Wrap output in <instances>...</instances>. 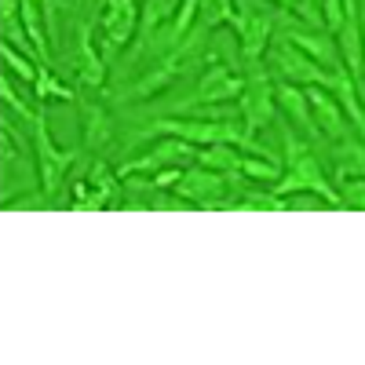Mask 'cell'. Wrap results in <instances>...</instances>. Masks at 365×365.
I'll list each match as a JSON object with an SVG mask.
<instances>
[{
    "label": "cell",
    "mask_w": 365,
    "mask_h": 365,
    "mask_svg": "<svg viewBox=\"0 0 365 365\" xmlns=\"http://www.w3.org/2000/svg\"><path fill=\"white\" fill-rule=\"evenodd\" d=\"M241 88H245V73H234L227 63H212V66H205V73L197 77L194 91L175 110L187 113L190 106H220V103L227 106V103H237Z\"/></svg>",
    "instance_id": "cell-5"
},
{
    "label": "cell",
    "mask_w": 365,
    "mask_h": 365,
    "mask_svg": "<svg viewBox=\"0 0 365 365\" xmlns=\"http://www.w3.org/2000/svg\"><path fill=\"white\" fill-rule=\"evenodd\" d=\"M307 96H311V110H314V125H318V135L325 139H344L351 135V120L344 113V103L336 99V91L325 88V84H311L307 88Z\"/></svg>",
    "instance_id": "cell-11"
},
{
    "label": "cell",
    "mask_w": 365,
    "mask_h": 365,
    "mask_svg": "<svg viewBox=\"0 0 365 365\" xmlns=\"http://www.w3.org/2000/svg\"><path fill=\"white\" fill-rule=\"evenodd\" d=\"M230 208H237V212H289V197H282V194H259V190H249L245 194V201H234Z\"/></svg>",
    "instance_id": "cell-24"
},
{
    "label": "cell",
    "mask_w": 365,
    "mask_h": 365,
    "mask_svg": "<svg viewBox=\"0 0 365 365\" xmlns=\"http://www.w3.org/2000/svg\"><path fill=\"white\" fill-rule=\"evenodd\" d=\"M182 172H187V168L168 165V168H161V172H154V175H150V187H154V190H175V182L182 179Z\"/></svg>",
    "instance_id": "cell-28"
},
{
    "label": "cell",
    "mask_w": 365,
    "mask_h": 365,
    "mask_svg": "<svg viewBox=\"0 0 365 365\" xmlns=\"http://www.w3.org/2000/svg\"><path fill=\"white\" fill-rule=\"evenodd\" d=\"M270 4H278V0H270Z\"/></svg>",
    "instance_id": "cell-33"
},
{
    "label": "cell",
    "mask_w": 365,
    "mask_h": 365,
    "mask_svg": "<svg viewBox=\"0 0 365 365\" xmlns=\"http://www.w3.org/2000/svg\"><path fill=\"white\" fill-rule=\"evenodd\" d=\"M0 55H4V66L15 73V77H22L26 84H34L37 81V73H41V58H34L29 51H19L15 44H0Z\"/></svg>",
    "instance_id": "cell-20"
},
{
    "label": "cell",
    "mask_w": 365,
    "mask_h": 365,
    "mask_svg": "<svg viewBox=\"0 0 365 365\" xmlns=\"http://www.w3.org/2000/svg\"><path fill=\"white\" fill-rule=\"evenodd\" d=\"M29 125H34V158H37V172H41V194L55 197L58 187H63V179H66V172L77 161V150H63L55 143L44 110L29 120Z\"/></svg>",
    "instance_id": "cell-3"
},
{
    "label": "cell",
    "mask_w": 365,
    "mask_h": 365,
    "mask_svg": "<svg viewBox=\"0 0 365 365\" xmlns=\"http://www.w3.org/2000/svg\"><path fill=\"white\" fill-rule=\"evenodd\" d=\"M113 190H103V187H91L88 179H81L73 187V212H99V208H110L113 205Z\"/></svg>",
    "instance_id": "cell-21"
},
{
    "label": "cell",
    "mask_w": 365,
    "mask_h": 365,
    "mask_svg": "<svg viewBox=\"0 0 365 365\" xmlns=\"http://www.w3.org/2000/svg\"><path fill=\"white\" fill-rule=\"evenodd\" d=\"M22 26H26L29 44L37 48V58L48 63L51 44H48V29H44V4H37V0H22Z\"/></svg>",
    "instance_id": "cell-17"
},
{
    "label": "cell",
    "mask_w": 365,
    "mask_h": 365,
    "mask_svg": "<svg viewBox=\"0 0 365 365\" xmlns=\"http://www.w3.org/2000/svg\"><path fill=\"white\" fill-rule=\"evenodd\" d=\"M237 110H241V125L252 135L263 132L274 120V113H278V81H274V73L267 70L263 58L245 63V88H241Z\"/></svg>",
    "instance_id": "cell-2"
},
{
    "label": "cell",
    "mask_w": 365,
    "mask_h": 365,
    "mask_svg": "<svg viewBox=\"0 0 365 365\" xmlns=\"http://www.w3.org/2000/svg\"><path fill=\"white\" fill-rule=\"evenodd\" d=\"M274 194L292 197V194H314L322 197L329 208H344L340 187L325 175V168L318 165L314 150L303 143L299 135L285 132V175L274 182Z\"/></svg>",
    "instance_id": "cell-1"
},
{
    "label": "cell",
    "mask_w": 365,
    "mask_h": 365,
    "mask_svg": "<svg viewBox=\"0 0 365 365\" xmlns=\"http://www.w3.org/2000/svg\"><path fill=\"white\" fill-rule=\"evenodd\" d=\"M175 194L182 201H190L194 208H230V201H223L230 197V175L194 161V168H187L182 179L175 182Z\"/></svg>",
    "instance_id": "cell-7"
},
{
    "label": "cell",
    "mask_w": 365,
    "mask_h": 365,
    "mask_svg": "<svg viewBox=\"0 0 365 365\" xmlns=\"http://www.w3.org/2000/svg\"><path fill=\"white\" fill-rule=\"evenodd\" d=\"M278 106L282 113L292 120L299 132L307 135H318V125H314V110H311V96L303 84H289V81H278Z\"/></svg>",
    "instance_id": "cell-13"
},
{
    "label": "cell",
    "mask_w": 365,
    "mask_h": 365,
    "mask_svg": "<svg viewBox=\"0 0 365 365\" xmlns=\"http://www.w3.org/2000/svg\"><path fill=\"white\" fill-rule=\"evenodd\" d=\"M182 0H143V19H139V41L150 37L158 26H165L168 19H175Z\"/></svg>",
    "instance_id": "cell-19"
},
{
    "label": "cell",
    "mask_w": 365,
    "mask_h": 365,
    "mask_svg": "<svg viewBox=\"0 0 365 365\" xmlns=\"http://www.w3.org/2000/svg\"><path fill=\"white\" fill-rule=\"evenodd\" d=\"M322 15H325V29H329V34H336V29L344 26V15H347L344 0H322Z\"/></svg>",
    "instance_id": "cell-27"
},
{
    "label": "cell",
    "mask_w": 365,
    "mask_h": 365,
    "mask_svg": "<svg viewBox=\"0 0 365 365\" xmlns=\"http://www.w3.org/2000/svg\"><path fill=\"white\" fill-rule=\"evenodd\" d=\"M278 8H285V0H278Z\"/></svg>",
    "instance_id": "cell-31"
},
{
    "label": "cell",
    "mask_w": 365,
    "mask_h": 365,
    "mask_svg": "<svg viewBox=\"0 0 365 365\" xmlns=\"http://www.w3.org/2000/svg\"><path fill=\"white\" fill-rule=\"evenodd\" d=\"M237 4L234 0H197V22L208 29H220V26H234Z\"/></svg>",
    "instance_id": "cell-22"
},
{
    "label": "cell",
    "mask_w": 365,
    "mask_h": 365,
    "mask_svg": "<svg viewBox=\"0 0 365 365\" xmlns=\"http://www.w3.org/2000/svg\"><path fill=\"white\" fill-rule=\"evenodd\" d=\"M267 70L274 73V81H289V84H303V88H311V84H325L332 81V70H325L322 63H314V58L303 51L299 44H292L289 37L282 41H274L267 48Z\"/></svg>",
    "instance_id": "cell-4"
},
{
    "label": "cell",
    "mask_w": 365,
    "mask_h": 365,
    "mask_svg": "<svg viewBox=\"0 0 365 365\" xmlns=\"http://www.w3.org/2000/svg\"><path fill=\"white\" fill-rule=\"evenodd\" d=\"M332 161H336V179L365 175V139L344 135L332 143Z\"/></svg>",
    "instance_id": "cell-16"
},
{
    "label": "cell",
    "mask_w": 365,
    "mask_h": 365,
    "mask_svg": "<svg viewBox=\"0 0 365 365\" xmlns=\"http://www.w3.org/2000/svg\"><path fill=\"white\" fill-rule=\"evenodd\" d=\"M340 187V197H344V208H354V212H365V175H351V179H336Z\"/></svg>",
    "instance_id": "cell-25"
},
{
    "label": "cell",
    "mask_w": 365,
    "mask_h": 365,
    "mask_svg": "<svg viewBox=\"0 0 365 365\" xmlns=\"http://www.w3.org/2000/svg\"><path fill=\"white\" fill-rule=\"evenodd\" d=\"M182 161H197V146L194 143H182V139H172V135H161L154 143V150H146L139 158H128L125 165L117 168L120 179L128 175H154L168 165H182Z\"/></svg>",
    "instance_id": "cell-8"
},
{
    "label": "cell",
    "mask_w": 365,
    "mask_h": 365,
    "mask_svg": "<svg viewBox=\"0 0 365 365\" xmlns=\"http://www.w3.org/2000/svg\"><path fill=\"white\" fill-rule=\"evenodd\" d=\"M81 139L88 154H103L113 143V120L99 103H81Z\"/></svg>",
    "instance_id": "cell-14"
},
{
    "label": "cell",
    "mask_w": 365,
    "mask_h": 365,
    "mask_svg": "<svg viewBox=\"0 0 365 365\" xmlns=\"http://www.w3.org/2000/svg\"><path fill=\"white\" fill-rule=\"evenodd\" d=\"M292 44H299L303 51H307L314 63H322L325 70H336V66H344V58H340V48H336V37L329 34V29H318V26H311V29H289L285 34Z\"/></svg>",
    "instance_id": "cell-12"
},
{
    "label": "cell",
    "mask_w": 365,
    "mask_h": 365,
    "mask_svg": "<svg viewBox=\"0 0 365 365\" xmlns=\"http://www.w3.org/2000/svg\"><path fill=\"white\" fill-rule=\"evenodd\" d=\"M139 19H143L139 0H106L99 8V44L106 58L139 37Z\"/></svg>",
    "instance_id": "cell-6"
},
{
    "label": "cell",
    "mask_w": 365,
    "mask_h": 365,
    "mask_svg": "<svg viewBox=\"0 0 365 365\" xmlns=\"http://www.w3.org/2000/svg\"><path fill=\"white\" fill-rule=\"evenodd\" d=\"M0 99H4V103L22 117V120H34V117L41 113V110H34L29 103H22V99H19V91H15V84H11V81H0Z\"/></svg>",
    "instance_id": "cell-26"
},
{
    "label": "cell",
    "mask_w": 365,
    "mask_h": 365,
    "mask_svg": "<svg viewBox=\"0 0 365 365\" xmlns=\"http://www.w3.org/2000/svg\"><path fill=\"white\" fill-rule=\"evenodd\" d=\"M70 66H73V77H77L81 84L96 88V91L106 88V70H110V63H106L103 44H96V34H91L88 22L77 26V48H73Z\"/></svg>",
    "instance_id": "cell-9"
},
{
    "label": "cell",
    "mask_w": 365,
    "mask_h": 365,
    "mask_svg": "<svg viewBox=\"0 0 365 365\" xmlns=\"http://www.w3.org/2000/svg\"><path fill=\"white\" fill-rule=\"evenodd\" d=\"M241 179H249V182H278L285 175V165H278L274 158H259V154H245L241 158Z\"/></svg>",
    "instance_id": "cell-18"
},
{
    "label": "cell",
    "mask_w": 365,
    "mask_h": 365,
    "mask_svg": "<svg viewBox=\"0 0 365 365\" xmlns=\"http://www.w3.org/2000/svg\"><path fill=\"white\" fill-rule=\"evenodd\" d=\"M103 4H106V0H99V8H103Z\"/></svg>",
    "instance_id": "cell-32"
},
{
    "label": "cell",
    "mask_w": 365,
    "mask_h": 365,
    "mask_svg": "<svg viewBox=\"0 0 365 365\" xmlns=\"http://www.w3.org/2000/svg\"><path fill=\"white\" fill-rule=\"evenodd\" d=\"M354 84H358V99H361V106H365V66L354 73Z\"/></svg>",
    "instance_id": "cell-29"
},
{
    "label": "cell",
    "mask_w": 365,
    "mask_h": 365,
    "mask_svg": "<svg viewBox=\"0 0 365 365\" xmlns=\"http://www.w3.org/2000/svg\"><path fill=\"white\" fill-rule=\"evenodd\" d=\"M37 4H44V0H37Z\"/></svg>",
    "instance_id": "cell-34"
},
{
    "label": "cell",
    "mask_w": 365,
    "mask_h": 365,
    "mask_svg": "<svg viewBox=\"0 0 365 365\" xmlns=\"http://www.w3.org/2000/svg\"><path fill=\"white\" fill-rule=\"evenodd\" d=\"M37 91V99L41 103H51V99H58V103H70L73 99V88H66L63 81H58L51 70H48V63H41V73H37V81L29 84Z\"/></svg>",
    "instance_id": "cell-23"
},
{
    "label": "cell",
    "mask_w": 365,
    "mask_h": 365,
    "mask_svg": "<svg viewBox=\"0 0 365 365\" xmlns=\"http://www.w3.org/2000/svg\"><path fill=\"white\" fill-rule=\"evenodd\" d=\"M329 88L336 91V99L344 103V113H347V120L361 132V139H365V106H361V99H358V84H354V73L347 70V66H336L332 70V81H329Z\"/></svg>",
    "instance_id": "cell-15"
},
{
    "label": "cell",
    "mask_w": 365,
    "mask_h": 365,
    "mask_svg": "<svg viewBox=\"0 0 365 365\" xmlns=\"http://www.w3.org/2000/svg\"><path fill=\"white\" fill-rule=\"evenodd\" d=\"M361 41H365V8H361Z\"/></svg>",
    "instance_id": "cell-30"
},
{
    "label": "cell",
    "mask_w": 365,
    "mask_h": 365,
    "mask_svg": "<svg viewBox=\"0 0 365 365\" xmlns=\"http://www.w3.org/2000/svg\"><path fill=\"white\" fill-rule=\"evenodd\" d=\"M234 29H237V44H241V58L245 63L267 58V48L274 44V19L270 15H263L256 8H237Z\"/></svg>",
    "instance_id": "cell-10"
}]
</instances>
